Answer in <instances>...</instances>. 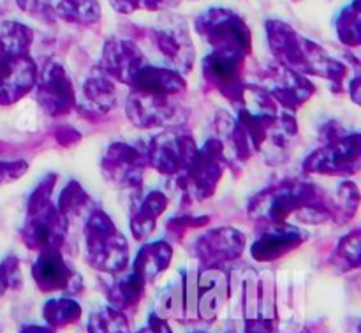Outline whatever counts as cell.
I'll return each instance as SVG.
<instances>
[{
  "label": "cell",
  "mask_w": 361,
  "mask_h": 333,
  "mask_svg": "<svg viewBox=\"0 0 361 333\" xmlns=\"http://www.w3.org/2000/svg\"><path fill=\"white\" fill-rule=\"evenodd\" d=\"M147 286V282L133 268L130 270L126 268V270L118 272V274L113 275V281L106 288L108 305H111L113 309L122 310V313L136 309L141 300H143Z\"/></svg>",
  "instance_id": "obj_23"
},
{
  "label": "cell",
  "mask_w": 361,
  "mask_h": 333,
  "mask_svg": "<svg viewBox=\"0 0 361 333\" xmlns=\"http://www.w3.org/2000/svg\"><path fill=\"white\" fill-rule=\"evenodd\" d=\"M168 205L169 198L162 190H150L143 198L134 201L129 215V228L133 238L137 242H147L157 228L159 219L168 210Z\"/></svg>",
  "instance_id": "obj_22"
},
{
  "label": "cell",
  "mask_w": 361,
  "mask_h": 333,
  "mask_svg": "<svg viewBox=\"0 0 361 333\" xmlns=\"http://www.w3.org/2000/svg\"><path fill=\"white\" fill-rule=\"evenodd\" d=\"M247 236L233 226H219L197 236L192 254L201 268H224L243 254Z\"/></svg>",
  "instance_id": "obj_12"
},
{
  "label": "cell",
  "mask_w": 361,
  "mask_h": 333,
  "mask_svg": "<svg viewBox=\"0 0 361 333\" xmlns=\"http://www.w3.org/2000/svg\"><path fill=\"white\" fill-rule=\"evenodd\" d=\"M190 333H208V332H200V330H197V332H190Z\"/></svg>",
  "instance_id": "obj_45"
},
{
  "label": "cell",
  "mask_w": 361,
  "mask_h": 333,
  "mask_svg": "<svg viewBox=\"0 0 361 333\" xmlns=\"http://www.w3.org/2000/svg\"><path fill=\"white\" fill-rule=\"evenodd\" d=\"M173 261V247L168 240L145 242L134 258L133 270L141 275L147 284H154L169 268Z\"/></svg>",
  "instance_id": "obj_24"
},
{
  "label": "cell",
  "mask_w": 361,
  "mask_h": 333,
  "mask_svg": "<svg viewBox=\"0 0 361 333\" xmlns=\"http://www.w3.org/2000/svg\"><path fill=\"white\" fill-rule=\"evenodd\" d=\"M39 69L32 55L0 59V106L16 104L37 85Z\"/></svg>",
  "instance_id": "obj_18"
},
{
  "label": "cell",
  "mask_w": 361,
  "mask_h": 333,
  "mask_svg": "<svg viewBox=\"0 0 361 333\" xmlns=\"http://www.w3.org/2000/svg\"><path fill=\"white\" fill-rule=\"evenodd\" d=\"M231 296V281L224 268H201L197 272V317L214 321Z\"/></svg>",
  "instance_id": "obj_20"
},
{
  "label": "cell",
  "mask_w": 361,
  "mask_h": 333,
  "mask_svg": "<svg viewBox=\"0 0 361 333\" xmlns=\"http://www.w3.org/2000/svg\"><path fill=\"white\" fill-rule=\"evenodd\" d=\"M59 176L55 173H48L41 178V182L35 186V189L32 190L30 196L27 200V207H25V212L35 210V208H41L44 205L51 203V196H53V189H55V183Z\"/></svg>",
  "instance_id": "obj_38"
},
{
  "label": "cell",
  "mask_w": 361,
  "mask_h": 333,
  "mask_svg": "<svg viewBox=\"0 0 361 333\" xmlns=\"http://www.w3.org/2000/svg\"><path fill=\"white\" fill-rule=\"evenodd\" d=\"M23 286L21 263L16 256L9 254L0 261V295L20 291Z\"/></svg>",
  "instance_id": "obj_37"
},
{
  "label": "cell",
  "mask_w": 361,
  "mask_h": 333,
  "mask_svg": "<svg viewBox=\"0 0 361 333\" xmlns=\"http://www.w3.org/2000/svg\"><path fill=\"white\" fill-rule=\"evenodd\" d=\"M337 34L345 46H361V0L341 14L337 20Z\"/></svg>",
  "instance_id": "obj_34"
},
{
  "label": "cell",
  "mask_w": 361,
  "mask_h": 333,
  "mask_svg": "<svg viewBox=\"0 0 361 333\" xmlns=\"http://www.w3.org/2000/svg\"><path fill=\"white\" fill-rule=\"evenodd\" d=\"M55 140L59 141V145H62V147H73V145H76L78 141L81 140V134L78 133L74 127H59V131L55 133Z\"/></svg>",
  "instance_id": "obj_42"
},
{
  "label": "cell",
  "mask_w": 361,
  "mask_h": 333,
  "mask_svg": "<svg viewBox=\"0 0 361 333\" xmlns=\"http://www.w3.org/2000/svg\"><path fill=\"white\" fill-rule=\"evenodd\" d=\"M264 27H267L268 48L279 66L288 67L305 76L323 78L335 92L348 90L351 73L344 62L328 55L319 44L300 35L284 21L268 20Z\"/></svg>",
  "instance_id": "obj_2"
},
{
  "label": "cell",
  "mask_w": 361,
  "mask_h": 333,
  "mask_svg": "<svg viewBox=\"0 0 361 333\" xmlns=\"http://www.w3.org/2000/svg\"><path fill=\"white\" fill-rule=\"evenodd\" d=\"M126 113L130 123L140 129H166L180 127L185 120V109L178 97L141 94L130 90L126 101Z\"/></svg>",
  "instance_id": "obj_10"
},
{
  "label": "cell",
  "mask_w": 361,
  "mask_h": 333,
  "mask_svg": "<svg viewBox=\"0 0 361 333\" xmlns=\"http://www.w3.org/2000/svg\"><path fill=\"white\" fill-rule=\"evenodd\" d=\"M261 87L274 97L279 108L291 113L298 111L316 94V85L309 76L279 63L267 69V73L261 76Z\"/></svg>",
  "instance_id": "obj_14"
},
{
  "label": "cell",
  "mask_w": 361,
  "mask_h": 333,
  "mask_svg": "<svg viewBox=\"0 0 361 333\" xmlns=\"http://www.w3.org/2000/svg\"><path fill=\"white\" fill-rule=\"evenodd\" d=\"M28 171V162L23 159H14V161H0V186L16 182L18 178Z\"/></svg>",
  "instance_id": "obj_40"
},
{
  "label": "cell",
  "mask_w": 361,
  "mask_h": 333,
  "mask_svg": "<svg viewBox=\"0 0 361 333\" xmlns=\"http://www.w3.org/2000/svg\"><path fill=\"white\" fill-rule=\"evenodd\" d=\"M20 333H56V330H53L48 325H27L21 328Z\"/></svg>",
  "instance_id": "obj_44"
},
{
  "label": "cell",
  "mask_w": 361,
  "mask_h": 333,
  "mask_svg": "<svg viewBox=\"0 0 361 333\" xmlns=\"http://www.w3.org/2000/svg\"><path fill=\"white\" fill-rule=\"evenodd\" d=\"M310 175L349 178L361 171V133H349L338 123L323 127V143L303 161Z\"/></svg>",
  "instance_id": "obj_4"
},
{
  "label": "cell",
  "mask_w": 361,
  "mask_h": 333,
  "mask_svg": "<svg viewBox=\"0 0 361 333\" xmlns=\"http://www.w3.org/2000/svg\"><path fill=\"white\" fill-rule=\"evenodd\" d=\"M155 316L162 320H183L185 317V286L180 275L178 282H171L161 295L157 296L154 305Z\"/></svg>",
  "instance_id": "obj_31"
},
{
  "label": "cell",
  "mask_w": 361,
  "mask_h": 333,
  "mask_svg": "<svg viewBox=\"0 0 361 333\" xmlns=\"http://www.w3.org/2000/svg\"><path fill=\"white\" fill-rule=\"evenodd\" d=\"M358 333H361V327H360V328H358Z\"/></svg>",
  "instance_id": "obj_47"
},
{
  "label": "cell",
  "mask_w": 361,
  "mask_h": 333,
  "mask_svg": "<svg viewBox=\"0 0 361 333\" xmlns=\"http://www.w3.org/2000/svg\"><path fill=\"white\" fill-rule=\"evenodd\" d=\"M56 208L60 214L67 219V221H87L88 215L95 210L94 201H92L90 194L83 189L80 182L71 180L63 190L60 193L59 201H56Z\"/></svg>",
  "instance_id": "obj_26"
},
{
  "label": "cell",
  "mask_w": 361,
  "mask_h": 333,
  "mask_svg": "<svg viewBox=\"0 0 361 333\" xmlns=\"http://www.w3.org/2000/svg\"><path fill=\"white\" fill-rule=\"evenodd\" d=\"M247 212L264 224H282L298 219L303 224L334 221L330 193L305 180L291 178L267 187L250 198Z\"/></svg>",
  "instance_id": "obj_1"
},
{
  "label": "cell",
  "mask_w": 361,
  "mask_h": 333,
  "mask_svg": "<svg viewBox=\"0 0 361 333\" xmlns=\"http://www.w3.org/2000/svg\"><path fill=\"white\" fill-rule=\"evenodd\" d=\"M296 333H310V332H307V330H302V332H296Z\"/></svg>",
  "instance_id": "obj_46"
},
{
  "label": "cell",
  "mask_w": 361,
  "mask_h": 333,
  "mask_svg": "<svg viewBox=\"0 0 361 333\" xmlns=\"http://www.w3.org/2000/svg\"><path fill=\"white\" fill-rule=\"evenodd\" d=\"M34 90L37 104L46 115L53 119L69 115L78 104V94L73 80L67 71L56 62H51L42 73H39Z\"/></svg>",
  "instance_id": "obj_15"
},
{
  "label": "cell",
  "mask_w": 361,
  "mask_h": 333,
  "mask_svg": "<svg viewBox=\"0 0 361 333\" xmlns=\"http://www.w3.org/2000/svg\"><path fill=\"white\" fill-rule=\"evenodd\" d=\"M331 263L341 272H351L361 268V228L353 229L338 240Z\"/></svg>",
  "instance_id": "obj_32"
},
{
  "label": "cell",
  "mask_w": 361,
  "mask_h": 333,
  "mask_svg": "<svg viewBox=\"0 0 361 333\" xmlns=\"http://www.w3.org/2000/svg\"><path fill=\"white\" fill-rule=\"evenodd\" d=\"M136 333H173V330L171 327H169L168 320H162V317L155 316V314L152 313L150 317H148V323Z\"/></svg>",
  "instance_id": "obj_41"
},
{
  "label": "cell",
  "mask_w": 361,
  "mask_h": 333,
  "mask_svg": "<svg viewBox=\"0 0 361 333\" xmlns=\"http://www.w3.org/2000/svg\"><path fill=\"white\" fill-rule=\"evenodd\" d=\"M81 92H83L87 104L94 111L108 113L118 104L116 81H113L99 66H95V69L88 74L83 87H81Z\"/></svg>",
  "instance_id": "obj_25"
},
{
  "label": "cell",
  "mask_w": 361,
  "mask_h": 333,
  "mask_svg": "<svg viewBox=\"0 0 361 333\" xmlns=\"http://www.w3.org/2000/svg\"><path fill=\"white\" fill-rule=\"evenodd\" d=\"M148 63L147 56L134 41L111 37L104 42L99 67L120 85L130 87L134 76Z\"/></svg>",
  "instance_id": "obj_17"
},
{
  "label": "cell",
  "mask_w": 361,
  "mask_h": 333,
  "mask_svg": "<svg viewBox=\"0 0 361 333\" xmlns=\"http://www.w3.org/2000/svg\"><path fill=\"white\" fill-rule=\"evenodd\" d=\"M309 238L305 229L289 222L267 224L264 231L250 246V256L259 263H271L302 247Z\"/></svg>",
  "instance_id": "obj_19"
},
{
  "label": "cell",
  "mask_w": 361,
  "mask_h": 333,
  "mask_svg": "<svg viewBox=\"0 0 361 333\" xmlns=\"http://www.w3.org/2000/svg\"><path fill=\"white\" fill-rule=\"evenodd\" d=\"M247 59L228 53L210 52L203 60V78L212 90L219 92L233 106H238L245 90Z\"/></svg>",
  "instance_id": "obj_13"
},
{
  "label": "cell",
  "mask_w": 361,
  "mask_h": 333,
  "mask_svg": "<svg viewBox=\"0 0 361 333\" xmlns=\"http://www.w3.org/2000/svg\"><path fill=\"white\" fill-rule=\"evenodd\" d=\"M197 148L192 134L180 127H166L147 143L148 166L173 178L189 166Z\"/></svg>",
  "instance_id": "obj_8"
},
{
  "label": "cell",
  "mask_w": 361,
  "mask_h": 333,
  "mask_svg": "<svg viewBox=\"0 0 361 333\" xmlns=\"http://www.w3.org/2000/svg\"><path fill=\"white\" fill-rule=\"evenodd\" d=\"M148 168L147 143L130 145L115 141L106 148L101 159V171L106 182L123 190H140Z\"/></svg>",
  "instance_id": "obj_7"
},
{
  "label": "cell",
  "mask_w": 361,
  "mask_h": 333,
  "mask_svg": "<svg viewBox=\"0 0 361 333\" xmlns=\"http://www.w3.org/2000/svg\"><path fill=\"white\" fill-rule=\"evenodd\" d=\"M32 279L42 293L78 295L83 291V277L67 263L60 249L42 250L37 254V260L32 265Z\"/></svg>",
  "instance_id": "obj_16"
},
{
  "label": "cell",
  "mask_w": 361,
  "mask_h": 333,
  "mask_svg": "<svg viewBox=\"0 0 361 333\" xmlns=\"http://www.w3.org/2000/svg\"><path fill=\"white\" fill-rule=\"evenodd\" d=\"M226 168L228 161L221 141L217 138L204 141L203 147L197 148L189 166L180 175L173 176L183 203L192 205L210 200L224 176Z\"/></svg>",
  "instance_id": "obj_5"
},
{
  "label": "cell",
  "mask_w": 361,
  "mask_h": 333,
  "mask_svg": "<svg viewBox=\"0 0 361 333\" xmlns=\"http://www.w3.org/2000/svg\"><path fill=\"white\" fill-rule=\"evenodd\" d=\"M69 235V221L56 208V203H48L41 208L27 212L21 228V242L34 253L63 249Z\"/></svg>",
  "instance_id": "obj_11"
},
{
  "label": "cell",
  "mask_w": 361,
  "mask_h": 333,
  "mask_svg": "<svg viewBox=\"0 0 361 333\" xmlns=\"http://www.w3.org/2000/svg\"><path fill=\"white\" fill-rule=\"evenodd\" d=\"M34 44V30L20 21L0 23V59L30 55Z\"/></svg>",
  "instance_id": "obj_27"
},
{
  "label": "cell",
  "mask_w": 361,
  "mask_h": 333,
  "mask_svg": "<svg viewBox=\"0 0 361 333\" xmlns=\"http://www.w3.org/2000/svg\"><path fill=\"white\" fill-rule=\"evenodd\" d=\"M21 11L34 18H41L44 21L55 20V7L51 6V0H16Z\"/></svg>",
  "instance_id": "obj_39"
},
{
  "label": "cell",
  "mask_w": 361,
  "mask_h": 333,
  "mask_svg": "<svg viewBox=\"0 0 361 333\" xmlns=\"http://www.w3.org/2000/svg\"><path fill=\"white\" fill-rule=\"evenodd\" d=\"M87 330L88 333H130V327L126 313L106 305L90 314Z\"/></svg>",
  "instance_id": "obj_33"
},
{
  "label": "cell",
  "mask_w": 361,
  "mask_h": 333,
  "mask_svg": "<svg viewBox=\"0 0 361 333\" xmlns=\"http://www.w3.org/2000/svg\"><path fill=\"white\" fill-rule=\"evenodd\" d=\"M152 39L168 67L187 74L192 71L196 60V48L192 44L189 25L176 14L162 13L155 27L152 28Z\"/></svg>",
  "instance_id": "obj_9"
},
{
  "label": "cell",
  "mask_w": 361,
  "mask_h": 333,
  "mask_svg": "<svg viewBox=\"0 0 361 333\" xmlns=\"http://www.w3.org/2000/svg\"><path fill=\"white\" fill-rule=\"evenodd\" d=\"M194 28L212 52L249 59L252 53V32L247 21L235 11L212 7L194 21Z\"/></svg>",
  "instance_id": "obj_6"
},
{
  "label": "cell",
  "mask_w": 361,
  "mask_h": 333,
  "mask_svg": "<svg viewBox=\"0 0 361 333\" xmlns=\"http://www.w3.org/2000/svg\"><path fill=\"white\" fill-rule=\"evenodd\" d=\"M55 16L78 27H94L101 21L102 9L99 0H59Z\"/></svg>",
  "instance_id": "obj_28"
},
{
  "label": "cell",
  "mask_w": 361,
  "mask_h": 333,
  "mask_svg": "<svg viewBox=\"0 0 361 333\" xmlns=\"http://www.w3.org/2000/svg\"><path fill=\"white\" fill-rule=\"evenodd\" d=\"M208 224H210V217H208V215L180 214L166 222V235H168V238L173 240V242H182L189 233L201 228H207Z\"/></svg>",
  "instance_id": "obj_35"
},
{
  "label": "cell",
  "mask_w": 361,
  "mask_h": 333,
  "mask_svg": "<svg viewBox=\"0 0 361 333\" xmlns=\"http://www.w3.org/2000/svg\"><path fill=\"white\" fill-rule=\"evenodd\" d=\"M182 0H109L113 9L120 14H133L136 11H152V13H168L175 9Z\"/></svg>",
  "instance_id": "obj_36"
},
{
  "label": "cell",
  "mask_w": 361,
  "mask_h": 333,
  "mask_svg": "<svg viewBox=\"0 0 361 333\" xmlns=\"http://www.w3.org/2000/svg\"><path fill=\"white\" fill-rule=\"evenodd\" d=\"M129 88L134 92H141V94L180 97V95L185 94L187 81L182 73L171 69V67L147 63V66L141 67L140 73L134 76Z\"/></svg>",
  "instance_id": "obj_21"
},
{
  "label": "cell",
  "mask_w": 361,
  "mask_h": 333,
  "mask_svg": "<svg viewBox=\"0 0 361 333\" xmlns=\"http://www.w3.org/2000/svg\"><path fill=\"white\" fill-rule=\"evenodd\" d=\"M348 92L349 95H351L353 102L361 106V73L353 74L351 80H349L348 83Z\"/></svg>",
  "instance_id": "obj_43"
},
{
  "label": "cell",
  "mask_w": 361,
  "mask_h": 333,
  "mask_svg": "<svg viewBox=\"0 0 361 333\" xmlns=\"http://www.w3.org/2000/svg\"><path fill=\"white\" fill-rule=\"evenodd\" d=\"M81 314H83V309L71 296L49 298L42 307V317H44L46 325L51 327L53 330L73 327L81 320Z\"/></svg>",
  "instance_id": "obj_29"
},
{
  "label": "cell",
  "mask_w": 361,
  "mask_h": 333,
  "mask_svg": "<svg viewBox=\"0 0 361 333\" xmlns=\"http://www.w3.org/2000/svg\"><path fill=\"white\" fill-rule=\"evenodd\" d=\"M85 261L101 274L115 275L129 267V242L113 219L95 208L85 221Z\"/></svg>",
  "instance_id": "obj_3"
},
{
  "label": "cell",
  "mask_w": 361,
  "mask_h": 333,
  "mask_svg": "<svg viewBox=\"0 0 361 333\" xmlns=\"http://www.w3.org/2000/svg\"><path fill=\"white\" fill-rule=\"evenodd\" d=\"M331 212H334V222L344 226L351 221L358 212L361 205V194L356 183L344 180L337 186V189L330 194Z\"/></svg>",
  "instance_id": "obj_30"
}]
</instances>
